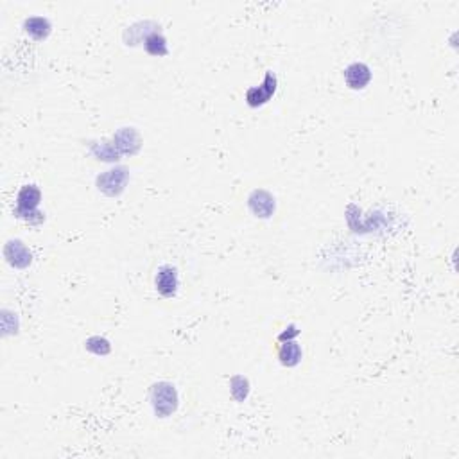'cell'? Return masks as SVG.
Returning <instances> with one entry per match:
<instances>
[{"mask_svg": "<svg viewBox=\"0 0 459 459\" xmlns=\"http://www.w3.org/2000/svg\"><path fill=\"white\" fill-rule=\"evenodd\" d=\"M151 401H153V407L155 413L160 418H167L169 414L174 413L178 407V393L174 389L173 384L169 382H158L151 389Z\"/></svg>", "mask_w": 459, "mask_h": 459, "instance_id": "obj_1", "label": "cell"}, {"mask_svg": "<svg viewBox=\"0 0 459 459\" xmlns=\"http://www.w3.org/2000/svg\"><path fill=\"white\" fill-rule=\"evenodd\" d=\"M275 90H277V78H275V74L268 72L266 74L264 83H262L260 87H253L248 90L246 100H248V105L257 108V106L266 105V103L273 97Z\"/></svg>", "mask_w": 459, "mask_h": 459, "instance_id": "obj_2", "label": "cell"}, {"mask_svg": "<svg viewBox=\"0 0 459 459\" xmlns=\"http://www.w3.org/2000/svg\"><path fill=\"white\" fill-rule=\"evenodd\" d=\"M41 200V192L36 185H25L19 192V214H32Z\"/></svg>", "mask_w": 459, "mask_h": 459, "instance_id": "obj_5", "label": "cell"}, {"mask_svg": "<svg viewBox=\"0 0 459 459\" xmlns=\"http://www.w3.org/2000/svg\"><path fill=\"white\" fill-rule=\"evenodd\" d=\"M345 81L348 88L352 90H363L372 81V70L368 65L364 63H352L348 69L345 70Z\"/></svg>", "mask_w": 459, "mask_h": 459, "instance_id": "obj_4", "label": "cell"}, {"mask_svg": "<svg viewBox=\"0 0 459 459\" xmlns=\"http://www.w3.org/2000/svg\"><path fill=\"white\" fill-rule=\"evenodd\" d=\"M155 286L156 291L164 296V298H173V296H176L178 287H180L176 268H173V266H162L155 278Z\"/></svg>", "mask_w": 459, "mask_h": 459, "instance_id": "obj_3", "label": "cell"}, {"mask_svg": "<svg viewBox=\"0 0 459 459\" xmlns=\"http://www.w3.org/2000/svg\"><path fill=\"white\" fill-rule=\"evenodd\" d=\"M278 359L284 366H296L301 359V348L298 346V343L287 341L284 345H280L278 348Z\"/></svg>", "mask_w": 459, "mask_h": 459, "instance_id": "obj_6", "label": "cell"}, {"mask_svg": "<svg viewBox=\"0 0 459 459\" xmlns=\"http://www.w3.org/2000/svg\"><path fill=\"white\" fill-rule=\"evenodd\" d=\"M146 50L153 56H164L167 54V43H165V38L158 32H153L149 38L146 40Z\"/></svg>", "mask_w": 459, "mask_h": 459, "instance_id": "obj_7", "label": "cell"}]
</instances>
